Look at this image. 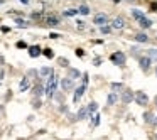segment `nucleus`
I'll return each instance as SVG.
<instances>
[{"mask_svg":"<svg viewBox=\"0 0 157 140\" xmlns=\"http://www.w3.org/2000/svg\"><path fill=\"white\" fill-rule=\"evenodd\" d=\"M56 86H58V76H54V73H52L51 76H49L48 79V85H46V95H48V98H52L54 96V91H56Z\"/></svg>","mask_w":157,"mask_h":140,"instance_id":"f257e3e1","label":"nucleus"},{"mask_svg":"<svg viewBox=\"0 0 157 140\" xmlns=\"http://www.w3.org/2000/svg\"><path fill=\"white\" fill-rule=\"evenodd\" d=\"M110 61H112L113 64H117V66H125L127 58H125V54H123L122 51H117V52H113V54L110 56Z\"/></svg>","mask_w":157,"mask_h":140,"instance_id":"f03ea898","label":"nucleus"},{"mask_svg":"<svg viewBox=\"0 0 157 140\" xmlns=\"http://www.w3.org/2000/svg\"><path fill=\"white\" fill-rule=\"evenodd\" d=\"M93 24H96L98 27H101V25H106V24H108V15L103 14V12L96 14V15H95V19H93Z\"/></svg>","mask_w":157,"mask_h":140,"instance_id":"7ed1b4c3","label":"nucleus"},{"mask_svg":"<svg viewBox=\"0 0 157 140\" xmlns=\"http://www.w3.org/2000/svg\"><path fill=\"white\" fill-rule=\"evenodd\" d=\"M135 101H137V105L144 106V105H147V103H149V96H147L144 91H137L135 93Z\"/></svg>","mask_w":157,"mask_h":140,"instance_id":"20e7f679","label":"nucleus"},{"mask_svg":"<svg viewBox=\"0 0 157 140\" xmlns=\"http://www.w3.org/2000/svg\"><path fill=\"white\" fill-rule=\"evenodd\" d=\"M61 88L64 89V91H71L73 88H75V83H73L71 78H63L61 79Z\"/></svg>","mask_w":157,"mask_h":140,"instance_id":"39448f33","label":"nucleus"},{"mask_svg":"<svg viewBox=\"0 0 157 140\" xmlns=\"http://www.w3.org/2000/svg\"><path fill=\"white\" fill-rule=\"evenodd\" d=\"M125 27V21H123V17H115L112 21V29H115V31H120V29Z\"/></svg>","mask_w":157,"mask_h":140,"instance_id":"423d86ee","label":"nucleus"},{"mask_svg":"<svg viewBox=\"0 0 157 140\" xmlns=\"http://www.w3.org/2000/svg\"><path fill=\"white\" fill-rule=\"evenodd\" d=\"M85 91H86V85H81L79 88H76L75 96H73V101H75V103H78L79 100H81V96L85 95Z\"/></svg>","mask_w":157,"mask_h":140,"instance_id":"0eeeda50","label":"nucleus"},{"mask_svg":"<svg viewBox=\"0 0 157 140\" xmlns=\"http://www.w3.org/2000/svg\"><path fill=\"white\" fill-rule=\"evenodd\" d=\"M46 24H48L49 27H56V25L61 24V21H59L58 15H48V17H46Z\"/></svg>","mask_w":157,"mask_h":140,"instance_id":"6e6552de","label":"nucleus"},{"mask_svg":"<svg viewBox=\"0 0 157 140\" xmlns=\"http://www.w3.org/2000/svg\"><path fill=\"white\" fill-rule=\"evenodd\" d=\"M41 52H42V49L39 47V46H31V47H29V56H31V58H39Z\"/></svg>","mask_w":157,"mask_h":140,"instance_id":"1a4fd4ad","label":"nucleus"},{"mask_svg":"<svg viewBox=\"0 0 157 140\" xmlns=\"http://www.w3.org/2000/svg\"><path fill=\"white\" fill-rule=\"evenodd\" d=\"M139 25L142 29H149V27H152V21H150V19H147L145 15H144L142 19H139Z\"/></svg>","mask_w":157,"mask_h":140,"instance_id":"9d476101","label":"nucleus"},{"mask_svg":"<svg viewBox=\"0 0 157 140\" xmlns=\"http://www.w3.org/2000/svg\"><path fill=\"white\" fill-rule=\"evenodd\" d=\"M149 68H150V58H140V69L149 71Z\"/></svg>","mask_w":157,"mask_h":140,"instance_id":"9b49d317","label":"nucleus"},{"mask_svg":"<svg viewBox=\"0 0 157 140\" xmlns=\"http://www.w3.org/2000/svg\"><path fill=\"white\" fill-rule=\"evenodd\" d=\"M133 100V93L132 91H128V89H127V91H123V95H122V101L125 103V105H128L130 101H132Z\"/></svg>","mask_w":157,"mask_h":140,"instance_id":"f8f14e48","label":"nucleus"},{"mask_svg":"<svg viewBox=\"0 0 157 140\" xmlns=\"http://www.w3.org/2000/svg\"><path fill=\"white\" fill-rule=\"evenodd\" d=\"M117 101H118V95H117V91H112L108 95V98H106V103L108 105H115Z\"/></svg>","mask_w":157,"mask_h":140,"instance_id":"ddd939ff","label":"nucleus"},{"mask_svg":"<svg viewBox=\"0 0 157 140\" xmlns=\"http://www.w3.org/2000/svg\"><path fill=\"white\" fill-rule=\"evenodd\" d=\"M39 74H41L42 78H49V76L52 74V69H51V68H48V66H44V68L39 69Z\"/></svg>","mask_w":157,"mask_h":140,"instance_id":"4468645a","label":"nucleus"},{"mask_svg":"<svg viewBox=\"0 0 157 140\" xmlns=\"http://www.w3.org/2000/svg\"><path fill=\"white\" fill-rule=\"evenodd\" d=\"M79 76H81V73H79L78 69H75V68H69V71H68V78H71V79H78Z\"/></svg>","mask_w":157,"mask_h":140,"instance_id":"2eb2a0df","label":"nucleus"},{"mask_svg":"<svg viewBox=\"0 0 157 140\" xmlns=\"http://www.w3.org/2000/svg\"><path fill=\"white\" fill-rule=\"evenodd\" d=\"M27 88H29V78L25 76V78H22L21 85H19V91H27Z\"/></svg>","mask_w":157,"mask_h":140,"instance_id":"dca6fc26","label":"nucleus"},{"mask_svg":"<svg viewBox=\"0 0 157 140\" xmlns=\"http://www.w3.org/2000/svg\"><path fill=\"white\" fill-rule=\"evenodd\" d=\"M86 116H88V110H86V108H81V110L78 112V115H76V120H85Z\"/></svg>","mask_w":157,"mask_h":140,"instance_id":"f3484780","label":"nucleus"},{"mask_svg":"<svg viewBox=\"0 0 157 140\" xmlns=\"http://www.w3.org/2000/svg\"><path fill=\"white\" fill-rule=\"evenodd\" d=\"M135 41L137 42H147L149 37H147V34H144V32H139V34L135 36Z\"/></svg>","mask_w":157,"mask_h":140,"instance_id":"a211bd4d","label":"nucleus"},{"mask_svg":"<svg viewBox=\"0 0 157 140\" xmlns=\"http://www.w3.org/2000/svg\"><path fill=\"white\" fill-rule=\"evenodd\" d=\"M41 54H44L48 59H52V58H54V52H52V49H51V47H46V49H42V52H41Z\"/></svg>","mask_w":157,"mask_h":140,"instance_id":"6ab92c4d","label":"nucleus"},{"mask_svg":"<svg viewBox=\"0 0 157 140\" xmlns=\"http://www.w3.org/2000/svg\"><path fill=\"white\" fill-rule=\"evenodd\" d=\"M42 91H44V88H42V85H36L34 89H32V93H34V96H41Z\"/></svg>","mask_w":157,"mask_h":140,"instance_id":"aec40b11","label":"nucleus"},{"mask_svg":"<svg viewBox=\"0 0 157 140\" xmlns=\"http://www.w3.org/2000/svg\"><path fill=\"white\" fill-rule=\"evenodd\" d=\"M132 15H133V19H135V21H139V19L144 17V12L139 10V9H133V10H132Z\"/></svg>","mask_w":157,"mask_h":140,"instance_id":"412c9836","label":"nucleus"},{"mask_svg":"<svg viewBox=\"0 0 157 140\" xmlns=\"http://www.w3.org/2000/svg\"><path fill=\"white\" fill-rule=\"evenodd\" d=\"M63 14H64L66 17H75V15L78 14V9H68V10H64Z\"/></svg>","mask_w":157,"mask_h":140,"instance_id":"4be33fe9","label":"nucleus"},{"mask_svg":"<svg viewBox=\"0 0 157 140\" xmlns=\"http://www.w3.org/2000/svg\"><path fill=\"white\" fill-rule=\"evenodd\" d=\"M78 14H81V15H88V14H90V7H88V5H81V7L78 9Z\"/></svg>","mask_w":157,"mask_h":140,"instance_id":"5701e85b","label":"nucleus"},{"mask_svg":"<svg viewBox=\"0 0 157 140\" xmlns=\"http://www.w3.org/2000/svg\"><path fill=\"white\" fill-rule=\"evenodd\" d=\"M96 108H98V105H96L95 101H91L88 106H86V110H88V113H90V115H91L93 112H96Z\"/></svg>","mask_w":157,"mask_h":140,"instance_id":"b1692460","label":"nucleus"},{"mask_svg":"<svg viewBox=\"0 0 157 140\" xmlns=\"http://www.w3.org/2000/svg\"><path fill=\"white\" fill-rule=\"evenodd\" d=\"M58 62H59V66H61V68H68V64H69L66 58H59V59H58Z\"/></svg>","mask_w":157,"mask_h":140,"instance_id":"393cba45","label":"nucleus"},{"mask_svg":"<svg viewBox=\"0 0 157 140\" xmlns=\"http://www.w3.org/2000/svg\"><path fill=\"white\" fill-rule=\"evenodd\" d=\"M76 29H78V31H85L86 29V24L83 21H76Z\"/></svg>","mask_w":157,"mask_h":140,"instance_id":"a878e982","label":"nucleus"},{"mask_svg":"<svg viewBox=\"0 0 157 140\" xmlns=\"http://www.w3.org/2000/svg\"><path fill=\"white\" fill-rule=\"evenodd\" d=\"M15 24H17L19 25V27H27V22H25V21H22V19H15Z\"/></svg>","mask_w":157,"mask_h":140,"instance_id":"bb28decb","label":"nucleus"},{"mask_svg":"<svg viewBox=\"0 0 157 140\" xmlns=\"http://www.w3.org/2000/svg\"><path fill=\"white\" fill-rule=\"evenodd\" d=\"M149 56H150L152 59H155V61H157V49H149Z\"/></svg>","mask_w":157,"mask_h":140,"instance_id":"cd10ccee","label":"nucleus"},{"mask_svg":"<svg viewBox=\"0 0 157 140\" xmlns=\"http://www.w3.org/2000/svg\"><path fill=\"white\" fill-rule=\"evenodd\" d=\"M123 88V85L122 83H112V89L115 91V89H122Z\"/></svg>","mask_w":157,"mask_h":140,"instance_id":"c85d7f7f","label":"nucleus"},{"mask_svg":"<svg viewBox=\"0 0 157 140\" xmlns=\"http://www.w3.org/2000/svg\"><path fill=\"white\" fill-rule=\"evenodd\" d=\"M100 31H101V34H108V32L112 31V29H110L108 25H101V27H100Z\"/></svg>","mask_w":157,"mask_h":140,"instance_id":"c756f323","label":"nucleus"},{"mask_svg":"<svg viewBox=\"0 0 157 140\" xmlns=\"http://www.w3.org/2000/svg\"><path fill=\"white\" fill-rule=\"evenodd\" d=\"M150 118H152V113H150V112H147L145 115H144V120H145L147 123H150V122H152V120H150Z\"/></svg>","mask_w":157,"mask_h":140,"instance_id":"7c9ffc66","label":"nucleus"},{"mask_svg":"<svg viewBox=\"0 0 157 140\" xmlns=\"http://www.w3.org/2000/svg\"><path fill=\"white\" fill-rule=\"evenodd\" d=\"M149 9H150V12H157V2H152L149 5Z\"/></svg>","mask_w":157,"mask_h":140,"instance_id":"2f4dec72","label":"nucleus"},{"mask_svg":"<svg viewBox=\"0 0 157 140\" xmlns=\"http://www.w3.org/2000/svg\"><path fill=\"white\" fill-rule=\"evenodd\" d=\"M76 56H78V58H83V56H85V51H83L81 47H78L76 49Z\"/></svg>","mask_w":157,"mask_h":140,"instance_id":"473e14b6","label":"nucleus"},{"mask_svg":"<svg viewBox=\"0 0 157 140\" xmlns=\"http://www.w3.org/2000/svg\"><path fill=\"white\" fill-rule=\"evenodd\" d=\"M17 47H19V49H25V47H27V44H25L24 41H19V42H17Z\"/></svg>","mask_w":157,"mask_h":140,"instance_id":"72a5a7b5","label":"nucleus"},{"mask_svg":"<svg viewBox=\"0 0 157 140\" xmlns=\"http://www.w3.org/2000/svg\"><path fill=\"white\" fill-rule=\"evenodd\" d=\"M49 37H51V39H59V37H61V36H59V34H56V32H52V34L49 36Z\"/></svg>","mask_w":157,"mask_h":140,"instance_id":"f704fd0d","label":"nucleus"},{"mask_svg":"<svg viewBox=\"0 0 157 140\" xmlns=\"http://www.w3.org/2000/svg\"><path fill=\"white\" fill-rule=\"evenodd\" d=\"M93 123H95V125H98V123H100V115H96V116H95V120H93Z\"/></svg>","mask_w":157,"mask_h":140,"instance_id":"c9c22d12","label":"nucleus"},{"mask_svg":"<svg viewBox=\"0 0 157 140\" xmlns=\"http://www.w3.org/2000/svg\"><path fill=\"white\" fill-rule=\"evenodd\" d=\"M39 106H41V101H39V100H36V101H34V108H39Z\"/></svg>","mask_w":157,"mask_h":140,"instance_id":"e433bc0d","label":"nucleus"},{"mask_svg":"<svg viewBox=\"0 0 157 140\" xmlns=\"http://www.w3.org/2000/svg\"><path fill=\"white\" fill-rule=\"evenodd\" d=\"M100 64H101V59L96 58V59H95V66H100Z\"/></svg>","mask_w":157,"mask_h":140,"instance_id":"4c0bfd02","label":"nucleus"},{"mask_svg":"<svg viewBox=\"0 0 157 140\" xmlns=\"http://www.w3.org/2000/svg\"><path fill=\"white\" fill-rule=\"evenodd\" d=\"M0 29H2V32H9V31H10V29H9V27H4V25H2V27H0Z\"/></svg>","mask_w":157,"mask_h":140,"instance_id":"58836bf2","label":"nucleus"},{"mask_svg":"<svg viewBox=\"0 0 157 140\" xmlns=\"http://www.w3.org/2000/svg\"><path fill=\"white\" fill-rule=\"evenodd\" d=\"M22 4H29V0H21Z\"/></svg>","mask_w":157,"mask_h":140,"instance_id":"ea45409f","label":"nucleus"},{"mask_svg":"<svg viewBox=\"0 0 157 140\" xmlns=\"http://www.w3.org/2000/svg\"><path fill=\"white\" fill-rule=\"evenodd\" d=\"M113 2H115V4H118V2H120V0H113Z\"/></svg>","mask_w":157,"mask_h":140,"instance_id":"a19ab883","label":"nucleus"},{"mask_svg":"<svg viewBox=\"0 0 157 140\" xmlns=\"http://www.w3.org/2000/svg\"><path fill=\"white\" fill-rule=\"evenodd\" d=\"M155 103H157V96H155Z\"/></svg>","mask_w":157,"mask_h":140,"instance_id":"79ce46f5","label":"nucleus"},{"mask_svg":"<svg viewBox=\"0 0 157 140\" xmlns=\"http://www.w3.org/2000/svg\"><path fill=\"white\" fill-rule=\"evenodd\" d=\"M155 74H157V71H155Z\"/></svg>","mask_w":157,"mask_h":140,"instance_id":"37998d69","label":"nucleus"},{"mask_svg":"<svg viewBox=\"0 0 157 140\" xmlns=\"http://www.w3.org/2000/svg\"><path fill=\"white\" fill-rule=\"evenodd\" d=\"M0 4H2V2H0Z\"/></svg>","mask_w":157,"mask_h":140,"instance_id":"c03bdc74","label":"nucleus"}]
</instances>
